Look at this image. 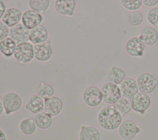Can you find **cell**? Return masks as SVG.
<instances>
[{
    "label": "cell",
    "instance_id": "obj_1",
    "mask_svg": "<svg viewBox=\"0 0 158 140\" xmlns=\"http://www.w3.org/2000/svg\"><path fill=\"white\" fill-rule=\"evenodd\" d=\"M122 117L115 106L110 105L102 108L98 113L97 120L99 126L107 131L118 128L122 122Z\"/></svg>",
    "mask_w": 158,
    "mask_h": 140
},
{
    "label": "cell",
    "instance_id": "obj_2",
    "mask_svg": "<svg viewBox=\"0 0 158 140\" xmlns=\"http://www.w3.org/2000/svg\"><path fill=\"white\" fill-rule=\"evenodd\" d=\"M2 97L4 113L6 115H10L20 109L23 102L22 97L17 93L7 92Z\"/></svg>",
    "mask_w": 158,
    "mask_h": 140
},
{
    "label": "cell",
    "instance_id": "obj_3",
    "mask_svg": "<svg viewBox=\"0 0 158 140\" xmlns=\"http://www.w3.org/2000/svg\"><path fill=\"white\" fill-rule=\"evenodd\" d=\"M14 57L21 64L30 62L34 59V45L30 42H25L17 44Z\"/></svg>",
    "mask_w": 158,
    "mask_h": 140
},
{
    "label": "cell",
    "instance_id": "obj_4",
    "mask_svg": "<svg viewBox=\"0 0 158 140\" xmlns=\"http://www.w3.org/2000/svg\"><path fill=\"white\" fill-rule=\"evenodd\" d=\"M101 91L102 95V101L108 104H115L122 97L118 85L110 82L104 84Z\"/></svg>",
    "mask_w": 158,
    "mask_h": 140
},
{
    "label": "cell",
    "instance_id": "obj_5",
    "mask_svg": "<svg viewBox=\"0 0 158 140\" xmlns=\"http://www.w3.org/2000/svg\"><path fill=\"white\" fill-rule=\"evenodd\" d=\"M131 109L141 115H144L151 105V98L147 94L138 92L130 99Z\"/></svg>",
    "mask_w": 158,
    "mask_h": 140
},
{
    "label": "cell",
    "instance_id": "obj_6",
    "mask_svg": "<svg viewBox=\"0 0 158 140\" xmlns=\"http://www.w3.org/2000/svg\"><path fill=\"white\" fill-rule=\"evenodd\" d=\"M136 81L139 92L147 94L152 93L158 85V79L148 73L140 74Z\"/></svg>",
    "mask_w": 158,
    "mask_h": 140
},
{
    "label": "cell",
    "instance_id": "obj_7",
    "mask_svg": "<svg viewBox=\"0 0 158 140\" xmlns=\"http://www.w3.org/2000/svg\"><path fill=\"white\" fill-rule=\"evenodd\" d=\"M141 129L131 120L122 121L118 127V133L120 138L124 140H131L141 132Z\"/></svg>",
    "mask_w": 158,
    "mask_h": 140
},
{
    "label": "cell",
    "instance_id": "obj_8",
    "mask_svg": "<svg viewBox=\"0 0 158 140\" xmlns=\"http://www.w3.org/2000/svg\"><path fill=\"white\" fill-rule=\"evenodd\" d=\"M84 102L89 107H94L99 105L102 101V95L98 87L89 86L85 89L83 93Z\"/></svg>",
    "mask_w": 158,
    "mask_h": 140
},
{
    "label": "cell",
    "instance_id": "obj_9",
    "mask_svg": "<svg viewBox=\"0 0 158 140\" xmlns=\"http://www.w3.org/2000/svg\"><path fill=\"white\" fill-rule=\"evenodd\" d=\"M144 49L145 44L139 36L131 37L126 42L125 51L130 56L142 57L144 56Z\"/></svg>",
    "mask_w": 158,
    "mask_h": 140
},
{
    "label": "cell",
    "instance_id": "obj_10",
    "mask_svg": "<svg viewBox=\"0 0 158 140\" xmlns=\"http://www.w3.org/2000/svg\"><path fill=\"white\" fill-rule=\"evenodd\" d=\"M30 30L22 23L9 28V38L12 39L17 44L29 41Z\"/></svg>",
    "mask_w": 158,
    "mask_h": 140
},
{
    "label": "cell",
    "instance_id": "obj_11",
    "mask_svg": "<svg viewBox=\"0 0 158 140\" xmlns=\"http://www.w3.org/2000/svg\"><path fill=\"white\" fill-rule=\"evenodd\" d=\"M52 56V47L51 41L34 45V59L37 61L44 62L48 61Z\"/></svg>",
    "mask_w": 158,
    "mask_h": 140
},
{
    "label": "cell",
    "instance_id": "obj_12",
    "mask_svg": "<svg viewBox=\"0 0 158 140\" xmlns=\"http://www.w3.org/2000/svg\"><path fill=\"white\" fill-rule=\"evenodd\" d=\"M43 16L31 9L27 10L22 14V23L28 30H32L41 25L43 21Z\"/></svg>",
    "mask_w": 158,
    "mask_h": 140
},
{
    "label": "cell",
    "instance_id": "obj_13",
    "mask_svg": "<svg viewBox=\"0 0 158 140\" xmlns=\"http://www.w3.org/2000/svg\"><path fill=\"white\" fill-rule=\"evenodd\" d=\"M44 112L50 115L52 117L58 115L63 110V101L58 96H53L44 100Z\"/></svg>",
    "mask_w": 158,
    "mask_h": 140
},
{
    "label": "cell",
    "instance_id": "obj_14",
    "mask_svg": "<svg viewBox=\"0 0 158 140\" xmlns=\"http://www.w3.org/2000/svg\"><path fill=\"white\" fill-rule=\"evenodd\" d=\"M122 97L131 99L138 93V88L136 81L131 77L126 78L119 85Z\"/></svg>",
    "mask_w": 158,
    "mask_h": 140
},
{
    "label": "cell",
    "instance_id": "obj_15",
    "mask_svg": "<svg viewBox=\"0 0 158 140\" xmlns=\"http://www.w3.org/2000/svg\"><path fill=\"white\" fill-rule=\"evenodd\" d=\"M22 12L17 7L7 8L1 21L9 28L15 26L22 20Z\"/></svg>",
    "mask_w": 158,
    "mask_h": 140
},
{
    "label": "cell",
    "instance_id": "obj_16",
    "mask_svg": "<svg viewBox=\"0 0 158 140\" xmlns=\"http://www.w3.org/2000/svg\"><path fill=\"white\" fill-rule=\"evenodd\" d=\"M75 7V0H56L54 1V9L61 15L73 16Z\"/></svg>",
    "mask_w": 158,
    "mask_h": 140
},
{
    "label": "cell",
    "instance_id": "obj_17",
    "mask_svg": "<svg viewBox=\"0 0 158 140\" xmlns=\"http://www.w3.org/2000/svg\"><path fill=\"white\" fill-rule=\"evenodd\" d=\"M49 33L47 28L43 25L30 30L29 41L33 45L41 44L48 40Z\"/></svg>",
    "mask_w": 158,
    "mask_h": 140
},
{
    "label": "cell",
    "instance_id": "obj_18",
    "mask_svg": "<svg viewBox=\"0 0 158 140\" xmlns=\"http://www.w3.org/2000/svg\"><path fill=\"white\" fill-rule=\"evenodd\" d=\"M44 100L37 94H33L28 98L25 105V109L35 115L44 111Z\"/></svg>",
    "mask_w": 158,
    "mask_h": 140
},
{
    "label": "cell",
    "instance_id": "obj_19",
    "mask_svg": "<svg viewBox=\"0 0 158 140\" xmlns=\"http://www.w3.org/2000/svg\"><path fill=\"white\" fill-rule=\"evenodd\" d=\"M79 140H100L99 131L94 126L81 125L80 128Z\"/></svg>",
    "mask_w": 158,
    "mask_h": 140
},
{
    "label": "cell",
    "instance_id": "obj_20",
    "mask_svg": "<svg viewBox=\"0 0 158 140\" xmlns=\"http://www.w3.org/2000/svg\"><path fill=\"white\" fill-rule=\"evenodd\" d=\"M139 38L145 45L152 46L156 44L158 39V33L154 28L146 27L141 30Z\"/></svg>",
    "mask_w": 158,
    "mask_h": 140
},
{
    "label": "cell",
    "instance_id": "obj_21",
    "mask_svg": "<svg viewBox=\"0 0 158 140\" xmlns=\"http://www.w3.org/2000/svg\"><path fill=\"white\" fill-rule=\"evenodd\" d=\"M33 118L36 127L41 130H47L52 124V117L44 111L35 114Z\"/></svg>",
    "mask_w": 158,
    "mask_h": 140
},
{
    "label": "cell",
    "instance_id": "obj_22",
    "mask_svg": "<svg viewBox=\"0 0 158 140\" xmlns=\"http://www.w3.org/2000/svg\"><path fill=\"white\" fill-rule=\"evenodd\" d=\"M17 44L10 38L7 37L0 41V52L6 58H10L14 54Z\"/></svg>",
    "mask_w": 158,
    "mask_h": 140
},
{
    "label": "cell",
    "instance_id": "obj_23",
    "mask_svg": "<svg viewBox=\"0 0 158 140\" xmlns=\"http://www.w3.org/2000/svg\"><path fill=\"white\" fill-rule=\"evenodd\" d=\"M36 129V126L33 118H26L22 120L19 123L20 132L26 136L33 134Z\"/></svg>",
    "mask_w": 158,
    "mask_h": 140
},
{
    "label": "cell",
    "instance_id": "obj_24",
    "mask_svg": "<svg viewBox=\"0 0 158 140\" xmlns=\"http://www.w3.org/2000/svg\"><path fill=\"white\" fill-rule=\"evenodd\" d=\"M49 0H29L28 5L31 10H34L41 15L45 14L50 6Z\"/></svg>",
    "mask_w": 158,
    "mask_h": 140
},
{
    "label": "cell",
    "instance_id": "obj_25",
    "mask_svg": "<svg viewBox=\"0 0 158 140\" xmlns=\"http://www.w3.org/2000/svg\"><path fill=\"white\" fill-rule=\"evenodd\" d=\"M125 77V73L122 69L112 66L108 75V80L109 82L119 85L126 78Z\"/></svg>",
    "mask_w": 158,
    "mask_h": 140
},
{
    "label": "cell",
    "instance_id": "obj_26",
    "mask_svg": "<svg viewBox=\"0 0 158 140\" xmlns=\"http://www.w3.org/2000/svg\"><path fill=\"white\" fill-rule=\"evenodd\" d=\"M36 94L43 100L48 99L54 96V89L53 87L44 81L40 82L36 91Z\"/></svg>",
    "mask_w": 158,
    "mask_h": 140
},
{
    "label": "cell",
    "instance_id": "obj_27",
    "mask_svg": "<svg viewBox=\"0 0 158 140\" xmlns=\"http://www.w3.org/2000/svg\"><path fill=\"white\" fill-rule=\"evenodd\" d=\"M114 106L122 117H124L131 110L130 100L122 97L115 104Z\"/></svg>",
    "mask_w": 158,
    "mask_h": 140
},
{
    "label": "cell",
    "instance_id": "obj_28",
    "mask_svg": "<svg viewBox=\"0 0 158 140\" xmlns=\"http://www.w3.org/2000/svg\"><path fill=\"white\" fill-rule=\"evenodd\" d=\"M128 20L129 23L133 27L139 26L143 21V15L139 11H132L128 12Z\"/></svg>",
    "mask_w": 158,
    "mask_h": 140
},
{
    "label": "cell",
    "instance_id": "obj_29",
    "mask_svg": "<svg viewBox=\"0 0 158 140\" xmlns=\"http://www.w3.org/2000/svg\"><path fill=\"white\" fill-rule=\"evenodd\" d=\"M122 5L130 12L136 11L139 9L142 4L143 1L141 0H122L121 1Z\"/></svg>",
    "mask_w": 158,
    "mask_h": 140
},
{
    "label": "cell",
    "instance_id": "obj_30",
    "mask_svg": "<svg viewBox=\"0 0 158 140\" xmlns=\"http://www.w3.org/2000/svg\"><path fill=\"white\" fill-rule=\"evenodd\" d=\"M146 18L151 25L158 28V7L151 9L146 15Z\"/></svg>",
    "mask_w": 158,
    "mask_h": 140
},
{
    "label": "cell",
    "instance_id": "obj_31",
    "mask_svg": "<svg viewBox=\"0 0 158 140\" xmlns=\"http://www.w3.org/2000/svg\"><path fill=\"white\" fill-rule=\"evenodd\" d=\"M9 28L2 21H0V41L9 36Z\"/></svg>",
    "mask_w": 158,
    "mask_h": 140
},
{
    "label": "cell",
    "instance_id": "obj_32",
    "mask_svg": "<svg viewBox=\"0 0 158 140\" xmlns=\"http://www.w3.org/2000/svg\"><path fill=\"white\" fill-rule=\"evenodd\" d=\"M7 9V7H6V5L5 4V2L2 1V0H0V21H1V19L6 12Z\"/></svg>",
    "mask_w": 158,
    "mask_h": 140
},
{
    "label": "cell",
    "instance_id": "obj_33",
    "mask_svg": "<svg viewBox=\"0 0 158 140\" xmlns=\"http://www.w3.org/2000/svg\"><path fill=\"white\" fill-rule=\"evenodd\" d=\"M143 4L146 7H153L158 4V0H143Z\"/></svg>",
    "mask_w": 158,
    "mask_h": 140
},
{
    "label": "cell",
    "instance_id": "obj_34",
    "mask_svg": "<svg viewBox=\"0 0 158 140\" xmlns=\"http://www.w3.org/2000/svg\"><path fill=\"white\" fill-rule=\"evenodd\" d=\"M0 140H7V137L4 131L0 128Z\"/></svg>",
    "mask_w": 158,
    "mask_h": 140
},
{
    "label": "cell",
    "instance_id": "obj_35",
    "mask_svg": "<svg viewBox=\"0 0 158 140\" xmlns=\"http://www.w3.org/2000/svg\"><path fill=\"white\" fill-rule=\"evenodd\" d=\"M4 113V108L2 105V97L0 96V116Z\"/></svg>",
    "mask_w": 158,
    "mask_h": 140
}]
</instances>
